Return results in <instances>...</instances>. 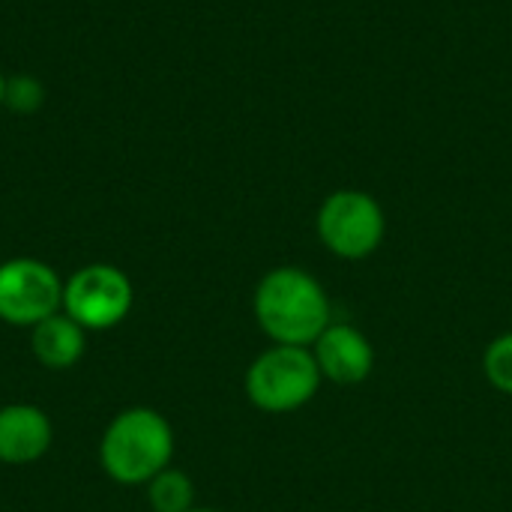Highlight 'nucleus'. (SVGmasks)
Returning a JSON list of instances; mask_svg holds the SVG:
<instances>
[{
  "label": "nucleus",
  "mask_w": 512,
  "mask_h": 512,
  "mask_svg": "<svg viewBox=\"0 0 512 512\" xmlns=\"http://www.w3.org/2000/svg\"><path fill=\"white\" fill-rule=\"evenodd\" d=\"M252 312L273 345L312 348L333 324V306L324 285L303 267H273L252 294Z\"/></svg>",
  "instance_id": "1"
},
{
  "label": "nucleus",
  "mask_w": 512,
  "mask_h": 512,
  "mask_svg": "<svg viewBox=\"0 0 512 512\" xmlns=\"http://www.w3.org/2000/svg\"><path fill=\"white\" fill-rule=\"evenodd\" d=\"M174 429L156 408H126L102 432L99 465L120 486H147L171 468Z\"/></svg>",
  "instance_id": "2"
},
{
  "label": "nucleus",
  "mask_w": 512,
  "mask_h": 512,
  "mask_svg": "<svg viewBox=\"0 0 512 512\" xmlns=\"http://www.w3.org/2000/svg\"><path fill=\"white\" fill-rule=\"evenodd\" d=\"M321 369L312 348L270 345L246 369V399L264 414H294L321 390Z\"/></svg>",
  "instance_id": "3"
},
{
  "label": "nucleus",
  "mask_w": 512,
  "mask_h": 512,
  "mask_svg": "<svg viewBox=\"0 0 512 512\" xmlns=\"http://www.w3.org/2000/svg\"><path fill=\"white\" fill-rule=\"evenodd\" d=\"M315 231L330 255L342 261H363L381 249L387 216L375 195L363 189H336L321 201Z\"/></svg>",
  "instance_id": "4"
},
{
  "label": "nucleus",
  "mask_w": 512,
  "mask_h": 512,
  "mask_svg": "<svg viewBox=\"0 0 512 512\" xmlns=\"http://www.w3.org/2000/svg\"><path fill=\"white\" fill-rule=\"evenodd\" d=\"M135 303L132 279L114 264L78 267L63 282V312L87 333H105L126 321Z\"/></svg>",
  "instance_id": "5"
},
{
  "label": "nucleus",
  "mask_w": 512,
  "mask_h": 512,
  "mask_svg": "<svg viewBox=\"0 0 512 512\" xmlns=\"http://www.w3.org/2000/svg\"><path fill=\"white\" fill-rule=\"evenodd\" d=\"M63 312V279L39 258H9L0 264V321L33 330Z\"/></svg>",
  "instance_id": "6"
},
{
  "label": "nucleus",
  "mask_w": 512,
  "mask_h": 512,
  "mask_svg": "<svg viewBox=\"0 0 512 512\" xmlns=\"http://www.w3.org/2000/svg\"><path fill=\"white\" fill-rule=\"evenodd\" d=\"M315 363L324 375V381H333L339 387H357L363 384L375 369V348L369 336L354 324L333 321L312 345Z\"/></svg>",
  "instance_id": "7"
},
{
  "label": "nucleus",
  "mask_w": 512,
  "mask_h": 512,
  "mask_svg": "<svg viewBox=\"0 0 512 512\" xmlns=\"http://www.w3.org/2000/svg\"><path fill=\"white\" fill-rule=\"evenodd\" d=\"M54 444L51 417L30 402L0 408V465H33Z\"/></svg>",
  "instance_id": "8"
},
{
  "label": "nucleus",
  "mask_w": 512,
  "mask_h": 512,
  "mask_svg": "<svg viewBox=\"0 0 512 512\" xmlns=\"http://www.w3.org/2000/svg\"><path fill=\"white\" fill-rule=\"evenodd\" d=\"M84 348H87V330L75 324L66 312H57L30 330V351L42 369L66 372L84 357Z\"/></svg>",
  "instance_id": "9"
},
{
  "label": "nucleus",
  "mask_w": 512,
  "mask_h": 512,
  "mask_svg": "<svg viewBox=\"0 0 512 512\" xmlns=\"http://www.w3.org/2000/svg\"><path fill=\"white\" fill-rule=\"evenodd\" d=\"M147 504L153 512H189L195 507V483L180 468H165L147 483Z\"/></svg>",
  "instance_id": "10"
},
{
  "label": "nucleus",
  "mask_w": 512,
  "mask_h": 512,
  "mask_svg": "<svg viewBox=\"0 0 512 512\" xmlns=\"http://www.w3.org/2000/svg\"><path fill=\"white\" fill-rule=\"evenodd\" d=\"M483 375L498 393L512 396V333H501L489 342L483 354Z\"/></svg>",
  "instance_id": "11"
},
{
  "label": "nucleus",
  "mask_w": 512,
  "mask_h": 512,
  "mask_svg": "<svg viewBox=\"0 0 512 512\" xmlns=\"http://www.w3.org/2000/svg\"><path fill=\"white\" fill-rule=\"evenodd\" d=\"M42 102H45V87H42L33 75L6 78V99H3V108L21 111V114H33Z\"/></svg>",
  "instance_id": "12"
},
{
  "label": "nucleus",
  "mask_w": 512,
  "mask_h": 512,
  "mask_svg": "<svg viewBox=\"0 0 512 512\" xmlns=\"http://www.w3.org/2000/svg\"><path fill=\"white\" fill-rule=\"evenodd\" d=\"M3 99H6V75L0 72V108H3Z\"/></svg>",
  "instance_id": "13"
},
{
  "label": "nucleus",
  "mask_w": 512,
  "mask_h": 512,
  "mask_svg": "<svg viewBox=\"0 0 512 512\" xmlns=\"http://www.w3.org/2000/svg\"><path fill=\"white\" fill-rule=\"evenodd\" d=\"M189 512H219V510H210V507H192Z\"/></svg>",
  "instance_id": "14"
}]
</instances>
